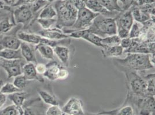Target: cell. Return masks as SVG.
I'll list each match as a JSON object with an SVG mask.
<instances>
[{
	"mask_svg": "<svg viewBox=\"0 0 155 115\" xmlns=\"http://www.w3.org/2000/svg\"><path fill=\"white\" fill-rule=\"evenodd\" d=\"M116 67L122 72L131 71L143 72L154 67L150 59V54L138 53H127L124 58L114 59Z\"/></svg>",
	"mask_w": 155,
	"mask_h": 115,
	"instance_id": "6da1fadb",
	"label": "cell"
},
{
	"mask_svg": "<svg viewBox=\"0 0 155 115\" xmlns=\"http://www.w3.org/2000/svg\"><path fill=\"white\" fill-rule=\"evenodd\" d=\"M57 17V12L54 7L50 4L44 7L39 14L38 19H51Z\"/></svg>",
	"mask_w": 155,
	"mask_h": 115,
	"instance_id": "d4e9b609",
	"label": "cell"
},
{
	"mask_svg": "<svg viewBox=\"0 0 155 115\" xmlns=\"http://www.w3.org/2000/svg\"><path fill=\"white\" fill-rule=\"evenodd\" d=\"M27 81L26 77L22 74L14 78L13 84L18 89L23 91L27 86Z\"/></svg>",
	"mask_w": 155,
	"mask_h": 115,
	"instance_id": "e575fe53",
	"label": "cell"
},
{
	"mask_svg": "<svg viewBox=\"0 0 155 115\" xmlns=\"http://www.w3.org/2000/svg\"><path fill=\"white\" fill-rule=\"evenodd\" d=\"M5 2H7V4H9L11 5H15L17 4L18 2V0H4Z\"/></svg>",
	"mask_w": 155,
	"mask_h": 115,
	"instance_id": "ee69618b",
	"label": "cell"
},
{
	"mask_svg": "<svg viewBox=\"0 0 155 115\" xmlns=\"http://www.w3.org/2000/svg\"><path fill=\"white\" fill-rule=\"evenodd\" d=\"M18 1H19V0H18Z\"/></svg>",
	"mask_w": 155,
	"mask_h": 115,
	"instance_id": "f907efd6",
	"label": "cell"
},
{
	"mask_svg": "<svg viewBox=\"0 0 155 115\" xmlns=\"http://www.w3.org/2000/svg\"><path fill=\"white\" fill-rule=\"evenodd\" d=\"M46 115H65L63 112L62 108H61L59 105H50V107L46 109Z\"/></svg>",
	"mask_w": 155,
	"mask_h": 115,
	"instance_id": "8d00e7d4",
	"label": "cell"
},
{
	"mask_svg": "<svg viewBox=\"0 0 155 115\" xmlns=\"http://www.w3.org/2000/svg\"><path fill=\"white\" fill-rule=\"evenodd\" d=\"M27 93L24 91H20L16 92L13 94L9 95L8 96V98L13 102V105L17 108L23 110V106L26 100Z\"/></svg>",
	"mask_w": 155,
	"mask_h": 115,
	"instance_id": "ffe728a7",
	"label": "cell"
},
{
	"mask_svg": "<svg viewBox=\"0 0 155 115\" xmlns=\"http://www.w3.org/2000/svg\"><path fill=\"white\" fill-rule=\"evenodd\" d=\"M23 114V110L17 108L15 105L8 106L0 110V115H19Z\"/></svg>",
	"mask_w": 155,
	"mask_h": 115,
	"instance_id": "d6a6232c",
	"label": "cell"
},
{
	"mask_svg": "<svg viewBox=\"0 0 155 115\" xmlns=\"http://www.w3.org/2000/svg\"><path fill=\"white\" fill-rule=\"evenodd\" d=\"M24 59L7 60L0 58V67L6 71L8 79L22 74Z\"/></svg>",
	"mask_w": 155,
	"mask_h": 115,
	"instance_id": "8992f818",
	"label": "cell"
},
{
	"mask_svg": "<svg viewBox=\"0 0 155 115\" xmlns=\"http://www.w3.org/2000/svg\"><path fill=\"white\" fill-rule=\"evenodd\" d=\"M53 51L63 66L66 67H69L71 57L70 48L66 45H58L53 48Z\"/></svg>",
	"mask_w": 155,
	"mask_h": 115,
	"instance_id": "8fae6325",
	"label": "cell"
},
{
	"mask_svg": "<svg viewBox=\"0 0 155 115\" xmlns=\"http://www.w3.org/2000/svg\"><path fill=\"white\" fill-rule=\"evenodd\" d=\"M140 75L146 81L147 96L155 97V73Z\"/></svg>",
	"mask_w": 155,
	"mask_h": 115,
	"instance_id": "484cf974",
	"label": "cell"
},
{
	"mask_svg": "<svg viewBox=\"0 0 155 115\" xmlns=\"http://www.w3.org/2000/svg\"><path fill=\"white\" fill-rule=\"evenodd\" d=\"M98 113L105 115H135V112L132 106L126 105L122 107L121 108L118 109L114 111L107 112H103Z\"/></svg>",
	"mask_w": 155,
	"mask_h": 115,
	"instance_id": "4316f807",
	"label": "cell"
},
{
	"mask_svg": "<svg viewBox=\"0 0 155 115\" xmlns=\"http://www.w3.org/2000/svg\"><path fill=\"white\" fill-rule=\"evenodd\" d=\"M35 51H38L39 54L43 58L53 61L54 60V51L53 48L49 45L39 43V45H35L34 48Z\"/></svg>",
	"mask_w": 155,
	"mask_h": 115,
	"instance_id": "44dd1931",
	"label": "cell"
},
{
	"mask_svg": "<svg viewBox=\"0 0 155 115\" xmlns=\"http://www.w3.org/2000/svg\"><path fill=\"white\" fill-rule=\"evenodd\" d=\"M16 35L5 34L2 37H0V49L9 48L13 50L19 49L21 43Z\"/></svg>",
	"mask_w": 155,
	"mask_h": 115,
	"instance_id": "30bf717a",
	"label": "cell"
},
{
	"mask_svg": "<svg viewBox=\"0 0 155 115\" xmlns=\"http://www.w3.org/2000/svg\"><path fill=\"white\" fill-rule=\"evenodd\" d=\"M130 8L134 20L137 23L142 24L150 19L155 20V16H150L148 14L142 12L138 7L135 4Z\"/></svg>",
	"mask_w": 155,
	"mask_h": 115,
	"instance_id": "d6986e66",
	"label": "cell"
},
{
	"mask_svg": "<svg viewBox=\"0 0 155 115\" xmlns=\"http://www.w3.org/2000/svg\"><path fill=\"white\" fill-rule=\"evenodd\" d=\"M37 22L43 30H49L56 28L57 24V19L54 18L51 19H44L38 18Z\"/></svg>",
	"mask_w": 155,
	"mask_h": 115,
	"instance_id": "1f68e13d",
	"label": "cell"
},
{
	"mask_svg": "<svg viewBox=\"0 0 155 115\" xmlns=\"http://www.w3.org/2000/svg\"><path fill=\"white\" fill-rule=\"evenodd\" d=\"M54 7L57 12V24L59 29L70 28L73 26L77 17L78 9L69 0H58Z\"/></svg>",
	"mask_w": 155,
	"mask_h": 115,
	"instance_id": "7a4b0ae2",
	"label": "cell"
},
{
	"mask_svg": "<svg viewBox=\"0 0 155 115\" xmlns=\"http://www.w3.org/2000/svg\"><path fill=\"white\" fill-rule=\"evenodd\" d=\"M15 24L11 21L9 17H6L0 21V35L8 33L12 30Z\"/></svg>",
	"mask_w": 155,
	"mask_h": 115,
	"instance_id": "4dcf8cb0",
	"label": "cell"
},
{
	"mask_svg": "<svg viewBox=\"0 0 155 115\" xmlns=\"http://www.w3.org/2000/svg\"><path fill=\"white\" fill-rule=\"evenodd\" d=\"M81 1H82V2H85L87 0H81Z\"/></svg>",
	"mask_w": 155,
	"mask_h": 115,
	"instance_id": "7dc6e473",
	"label": "cell"
},
{
	"mask_svg": "<svg viewBox=\"0 0 155 115\" xmlns=\"http://www.w3.org/2000/svg\"><path fill=\"white\" fill-rule=\"evenodd\" d=\"M69 76V71L67 68L64 66H61L58 74V80H64Z\"/></svg>",
	"mask_w": 155,
	"mask_h": 115,
	"instance_id": "f35d334b",
	"label": "cell"
},
{
	"mask_svg": "<svg viewBox=\"0 0 155 115\" xmlns=\"http://www.w3.org/2000/svg\"><path fill=\"white\" fill-rule=\"evenodd\" d=\"M41 37L50 40H62L68 38V36L64 33L61 29L53 28L49 30H42L37 33Z\"/></svg>",
	"mask_w": 155,
	"mask_h": 115,
	"instance_id": "4fadbf2b",
	"label": "cell"
},
{
	"mask_svg": "<svg viewBox=\"0 0 155 115\" xmlns=\"http://www.w3.org/2000/svg\"><path fill=\"white\" fill-rule=\"evenodd\" d=\"M27 4L32 11V13H37L41 9L49 4L50 3L45 0H29L27 2Z\"/></svg>",
	"mask_w": 155,
	"mask_h": 115,
	"instance_id": "f1b7e54d",
	"label": "cell"
},
{
	"mask_svg": "<svg viewBox=\"0 0 155 115\" xmlns=\"http://www.w3.org/2000/svg\"><path fill=\"white\" fill-rule=\"evenodd\" d=\"M46 65V70L43 76L51 81L58 80V74L62 66L53 60Z\"/></svg>",
	"mask_w": 155,
	"mask_h": 115,
	"instance_id": "5bb4252c",
	"label": "cell"
},
{
	"mask_svg": "<svg viewBox=\"0 0 155 115\" xmlns=\"http://www.w3.org/2000/svg\"><path fill=\"white\" fill-rule=\"evenodd\" d=\"M82 39L87 41V42L90 43L91 45H96L97 47H99L102 48L103 45L101 44V38L98 36L97 35L90 32L87 29V32L82 37Z\"/></svg>",
	"mask_w": 155,
	"mask_h": 115,
	"instance_id": "83f0119b",
	"label": "cell"
},
{
	"mask_svg": "<svg viewBox=\"0 0 155 115\" xmlns=\"http://www.w3.org/2000/svg\"><path fill=\"white\" fill-rule=\"evenodd\" d=\"M98 15L99 14L94 13L84 7L78 11L77 17L74 24L70 28H63L61 30L64 33L68 35L74 31L88 29Z\"/></svg>",
	"mask_w": 155,
	"mask_h": 115,
	"instance_id": "5b68a950",
	"label": "cell"
},
{
	"mask_svg": "<svg viewBox=\"0 0 155 115\" xmlns=\"http://www.w3.org/2000/svg\"><path fill=\"white\" fill-rule=\"evenodd\" d=\"M16 36L22 42L34 45H39L42 39V37L37 33H28L22 31H18Z\"/></svg>",
	"mask_w": 155,
	"mask_h": 115,
	"instance_id": "e0dca14e",
	"label": "cell"
},
{
	"mask_svg": "<svg viewBox=\"0 0 155 115\" xmlns=\"http://www.w3.org/2000/svg\"><path fill=\"white\" fill-rule=\"evenodd\" d=\"M7 96L0 92V108L5 104L7 101Z\"/></svg>",
	"mask_w": 155,
	"mask_h": 115,
	"instance_id": "b9f144b4",
	"label": "cell"
},
{
	"mask_svg": "<svg viewBox=\"0 0 155 115\" xmlns=\"http://www.w3.org/2000/svg\"><path fill=\"white\" fill-rule=\"evenodd\" d=\"M23 115H37L32 109L29 108L23 109Z\"/></svg>",
	"mask_w": 155,
	"mask_h": 115,
	"instance_id": "7bdbcfd3",
	"label": "cell"
},
{
	"mask_svg": "<svg viewBox=\"0 0 155 115\" xmlns=\"http://www.w3.org/2000/svg\"><path fill=\"white\" fill-rule=\"evenodd\" d=\"M120 38L117 35H111L108 36L105 38L101 39V44L103 45V47H112L120 45Z\"/></svg>",
	"mask_w": 155,
	"mask_h": 115,
	"instance_id": "f546056e",
	"label": "cell"
},
{
	"mask_svg": "<svg viewBox=\"0 0 155 115\" xmlns=\"http://www.w3.org/2000/svg\"><path fill=\"white\" fill-rule=\"evenodd\" d=\"M20 91L21 90L18 89L13 83L10 82L3 84L0 88V92L5 95H9Z\"/></svg>",
	"mask_w": 155,
	"mask_h": 115,
	"instance_id": "836d02e7",
	"label": "cell"
},
{
	"mask_svg": "<svg viewBox=\"0 0 155 115\" xmlns=\"http://www.w3.org/2000/svg\"><path fill=\"white\" fill-rule=\"evenodd\" d=\"M115 17L117 30H124L129 31L134 22L130 9L121 12Z\"/></svg>",
	"mask_w": 155,
	"mask_h": 115,
	"instance_id": "9c48e42d",
	"label": "cell"
},
{
	"mask_svg": "<svg viewBox=\"0 0 155 115\" xmlns=\"http://www.w3.org/2000/svg\"><path fill=\"white\" fill-rule=\"evenodd\" d=\"M101 5L110 12H122L117 0H98Z\"/></svg>",
	"mask_w": 155,
	"mask_h": 115,
	"instance_id": "cb8c5ba5",
	"label": "cell"
},
{
	"mask_svg": "<svg viewBox=\"0 0 155 115\" xmlns=\"http://www.w3.org/2000/svg\"><path fill=\"white\" fill-rule=\"evenodd\" d=\"M142 24L141 23L134 22L129 31V38L130 39L138 38L140 35Z\"/></svg>",
	"mask_w": 155,
	"mask_h": 115,
	"instance_id": "d590c367",
	"label": "cell"
},
{
	"mask_svg": "<svg viewBox=\"0 0 155 115\" xmlns=\"http://www.w3.org/2000/svg\"><path fill=\"white\" fill-rule=\"evenodd\" d=\"M23 74L26 77L27 81H37L44 82V79L39 75L35 69V65L31 62H28L24 64L22 68Z\"/></svg>",
	"mask_w": 155,
	"mask_h": 115,
	"instance_id": "7c38bea8",
	"label": "cell"
},
{
	"mask_svg": "<svg viewBox=\"0 0 155 115\" xmlns=\"http://www.w3.org/2000/svg\"><path fill=\"white\" fill-rule=\"evenodd\" d=\"M0 58L7 60L23 59L20 50H13L9 48L0 49Z\"/></svg>",
	"mask_w": 155,
	"mask_h": 115,
	"instance_id": "7402d4cb",
	"label": "cell"
},
{
	"mask_svg": "<svg viewBox=\"0 0 155 115\" xmlns=\"http://www.w3.org/2000/svg\"><path fill=\"white\" fill-rule=\"evenodd\" d=\"M101 52L104 58H117L122 55L124 50L120 45H115L112 47H105L101 48Z\"/></svg>",
	"mask_w": 155,
	"mask_h": 115,
	"instance_id": "ac0fdd59",
	"label": "cell"
},
{
	"mask_svg": "<svg viewBox=\"0 0 155 115\" xmlns=\"http://www.w3.org/2000/svg\"><path fill=\"white\" fill-rule=\"evenodd\" d=\"M28 1H29V0H19V1H18V2L17 3L16 5H19L20 4V3H22V2H27Z\"/></svg>",
	"mask_w": 155,
	"mask_h": 115,
	"instance_id": "f6af8a7d",
	"label": "cell"
},
{
	"mask_svg": "<svg viewBox=\"0 0 155 115\" xmlns=\"http://www.w3.org/2000/svg\"></svg>",
	"mask_w": 155,
	"mask_h": 115,
	"instance_id": "681fc988",
	"label": "cell"
},
{
	"mask_svg": "<svg viewBox=\"0 0 155 115\" xmlns=\"http://www.w3.org/2000/svg\"><path fill=\"white\" fill-rule=\"evenodd\" d=\"M4 83H3V81H2V80H0V88H1V86L3 85Z\"/></svg>",
	"mask_w": 155,
	"mask_h": 115,
	"instance_id": "bcb514c9",
	"label": "cell"
},
{
	"mask_svg": "<svg viewBox=\"0 0 155 115\" xmlns=\"http://www.w3.org/2000/svg\"><path fill=\"white\" fill-rule=\"evenodd\" d=\"M39 96L42 101L45 103L46 104L49 105H59L58 100L56 97L52 93L49 92L45 90L38 89L37 90Z\"/></svg>",
	"mask_w": 155,
	"mask_h": 115,
	"instance_id": "603a6c76",
	"label": "cell"
},
{
	"mask_svg": "<svg viewBox=\"0 0 155 115\" xmlns=\"http://www.w3.org/2000/svg\"><path fill=\"white\" fill-rule=\"evenodd\" d=\"M35 69L39 75L43 76L46 70V65L41 63H37L35 65Z\"/></svg>",
	"mask_w": 155,
	"mask_h": 115,
	"instance_id": "60d3db41",
	"label": "cell"
},
{
	"mask_svg": "<svg viewBox=\"0 0 155 115\" xmlns=\"http://www.w3.org/2000/svg\"><path fill=\"white\" fill-rule=\"evenodd\" d=\"M20 50L22 57L27 62H31L34 64H37V60L35 54V50L30 45L25 42H21L20 47Z\"/></svg>",
	"mask_w": 155,
	"mask_h": 115,
	"instance_id": "2e32d148",
	"label": "cell"
},
{
	"mask_svg": "<svg viewBox=\"0 0 155 115\" xmlns=\"http://www.w3.org/2000/svg\"><path fill=\"white\" fill-rule=\"evenodd\" d=\"M122 4L121 8L124 11H127L130 9V8L135 4L134 0H117Z\"/></svg>",
	"mask_w": 155,
	"mask_h": 115,
	"instance_id": "74e56055",
	"label": "cell"
},
{
	"mask_svg": "<svg viewBox=\"0 0 155 115\" xmlns=\"http://www.w3.org/2000/svg\"><path fill=\"white\" fill-rule=\"evenodd\" d=\"M62 110L65 115H85L82 101L75 97L69 98L62 107Z\"/></svg>",
	"mask_w": 155,
	"mask_h": 115,
	"instance_id": "ba28073f",
	"label": "cell"
},
{
	"mask_svg": "<svg viewBox=\"0 0 155 115\" xmlns=\"http://www.w3.org/2000/svg\"><path fill=\"white\" fill-rule=\"evenodd\" d=\"M13 17L15 24L27 26L34 21V13L27 4H23L14 10Z\"/></svg>",
	"mask_w": 155,
	"mask_h": 115,
	"instance_id": "52a82bcc",
	"label": "cell"
},
{
	"mask_svg": "<svg viewBox=\"0 0 155 115\" xmlns=\"http://www.w3.org/2000/svg\"><path fill=\"white\" fill-rule=\"evenodd\" d=\"M102 115V114H100V113H97V114H96V115Z\"/></svg>",
	"mask_w": 155,
	"mask_h": 115,
	"instance_id": "c3c4849f",
	"label": "cell"
},
{
	"mask_svg": "<svg viewBox=\"0 0 155 115\" xmlns=\"http://www.w3.org/2000/svg\"><path fill=\"white\" fill-rule=\"evenodd\" d=\"M85 7L94 13L102 14L105 17H111V14H115L117 12H110L104 8L98 0H87L85 2Z\"/></svg>",
	"mask_w": 155,
	"mask_h": 115,
	"instance_id": "9a60e30c",
	"label": "cell"
},
{
	"mask_svg": "<svg viewBox=\"0 0 155 115\" xmlns=\"http://www.w3.org/2000/svg\"><path fill=\"white\" fill-rule=\"evenodd\" d=\"M131 44V39L130 38H126L122 39L120 40V45L122 47L124 51L127 50Z\"/></svg>",
	"mask_w": 155,
	"mask_h": 115,
	"instance_id": "ab89813d",
	"label": "cell"
},
{
	"mask_svg": "<svg viewBox=\"0 0 155 115\" xmlns=\"http://www.w3.org/2000/svg\"><path fill=\"white\" fill-rule=\"evenodd\" d=\"M126 77L127 89V98L133 100L147 97V83L144 78L138 73L127 71L123 72Z\"/></svg>",
	"mask_w": 155,
	"mask_h": 115,
	"instance_id": "3957f363",
	"label": "cell"
},
{
	"mask_svg": "<svg viewBox=\"0 0 155 115\" xmlns=\"http://www.w3.org/2000/svg\"><path fill=\"white\" fill-rule=\"evenodd\" d=\"M88 30L101 38L117 35L116 18L107 17L99 14L93 20Z\"/></svg>",
	"mask_w": 155,
	"mask_h": 115,
	"instance_id": "277c9868",
	"label": "cell"
}]
</instances>
